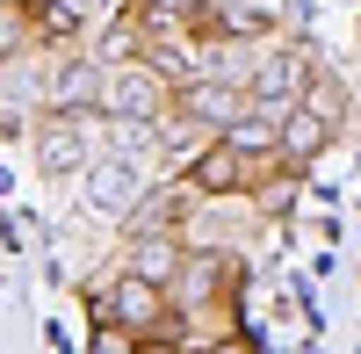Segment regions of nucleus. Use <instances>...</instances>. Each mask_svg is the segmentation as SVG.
<instances>
[{"label":"nucleus","mask_w":361,"mask_h":354,"mask_svg":"<svg viewBox=\"0 0 361 354\" xmlns=\"http://www.w3.org/2000/svg\"><path fill=\"white\" fill-rule=\"evenodd\" d=\"M94 354H130V347L116 340V333H102V340H94Z\"/></svg>","instance_id":"423d86ee"},{"label":"nucleus","mask_w":361,"mask_h":354,"mask_svg":"<svg viewBox=\"0 0 361 354\" xmlns=\"http://www.w3.org/2000/svg\"><path fill=\"white\" fill-rule=\"evenodd\" d=\"M318 138H325V123H318V116H289V123H282V145H289V152H311Z\"/></svg>","instance_id":"39448f33"},{"label":"nucleus","mask_w":361,"mask_h":354,"mask_svg":"<svg viewBox=\"0 0 361 354\" xmlns=\"http://www.w3.org/2000/svg\"><path fill=\"white\" fill-rule=\"evenodd\" d=\"M87 188H94V202H109V210H123V202L137 195V173L109 159V166H94V181H87Z\"/></svg>","instance_id":"f03ea898"},{"label":"nucleus","mask_w":361,"mask_h":354,"mask_svg":"<svg viewBox=\"0 0 361 354\" xmlns=\"http://www.w3.org/2000/svg\"><path fill=\"white\" fill-rule=\"evenodd\" d=\"M73 159H80V130H73V123H51V130H44V166L66 173Z\"/></svg>","instance_id":"20e7f679"},{"label":"nucleus","mask_w":361,"mask_h":354,"mask_svg":"<svg viewBox=\"0 0 361 354\" xmlns=\"http://www.w3.org/2000/svg\"><path fill=\"white\" fill-rule=\"evenodd\" d=\"M152 311H159L152 275H137V282H123V289H116V318H123V326H152Z\"/></svg>","instance_id":"f257e3e1"},{"label":"nucleus","mask_w":361,"mask_h":354,"mask_svg":"<svg viewBox=\"0 0 361 354\" xmlns=\"http://www.w3.org/2000/svg\"><path fill=\"white\" fill-rule=\"evenodd\" d=\"M152 102H159V80H145V73H123V80H116V109H123V116H145Z\"/></svg>","instance_id":"7ed1b4c3"}]
</instances>
